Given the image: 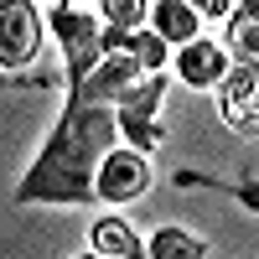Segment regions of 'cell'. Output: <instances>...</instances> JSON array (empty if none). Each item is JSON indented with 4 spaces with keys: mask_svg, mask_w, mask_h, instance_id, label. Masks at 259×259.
Here are the masks:
<instances>
[{
    "mask_svg": "<svg viewBox=\"0 0 259 259\" xmlns=\"http://www.w3.org/2000/svg\"><path fill=\"white\" fill-rule=\"evenodd\" d=\"M47 36L36 0H0V68H31Z\"/></svg>",
    "mask_w": 259,
    "mask_h": 259,
    "instance_id": "3",
    "label": "cell"
},
{
    "mask_svg": "<svg viewBox=\"0 0 259 259\" xmlns=\"http://www.w3.org/2000/svg\"><path fill=\"white\" fill-rule=\"evenodd\" d=\"M223 68H228L223 47H218V41H207L202 31L177 47V78H182V83H192V89H212V83L223 78Z\"/></svg>",
    "mask_w": 259,
    "mask_h": 259,
    "instance_id": "6",
    "label": "cell"
},
{
    "mask_svg": "<svg viewBox=\"0 0 259 259\" xmlns=\"http://www.w3.org/2000/svg\"><path fill=\"white\" fill-rule=\"evenodd\" d=\"M228 41H233V52H239V62H254L259 57V16L254 11H228Z\"/></svg>",
    "mask_w": 259,
    "mask_h": 259,
    "instance_id": "12",
    "label": "cell"
},
{
    "mask_svg": "<svg viewBox=\"0 0 259 259\" xmlns=\"http://www.w3.org/2000/svg\"><path fill=\"white\" fill-rule=\"evenodd\" d=\"M145 6L150 0H99V11H104V21L109 26H145Z\"/></svg>",
    "mask_w": 259,
    "mask_h": 259,
    "instance_id": "13",
    "label": "cell"
},
{
    "mask_svg": "<svg viewBox=\"0 0 259 259\" xmlns=\"http://www.w3.org/2000/svg\"><path fill=\"white\" fill-rule=\"evenodd\" d=\"M145 68L130 52H99L89 73L73 78L68 109H62L52 140L16 187V202H83L94 192V166L109 145H119L114 99L135 83Z\"/></svg>",
    "mask_w": 259,
    "mask_h": 259,
    "instance_id": "1",
    "label": "cell"
},
{
    "mask_svg": "<svg viewBox=\"0 0 259 259\" xmlns=\"http://www.w3.org/2000/svg\"><path fill=\"white\" fill-rule=\"evenodd\" d=\"M150 187V161L135 145H109L94 166V197L99 202H130Z\"/></svg>",
    "mask_w": 259,
    "mask_h": 259,
    "instance_id": "4",
    "label": "cell"
},
{
    "mask_svg": "<svg viewBox=\"0 0 259 259\" xmlns=\"http://www.w3.org/2000/svg\"><path fill=\"white\" fill-rule=\"evenodd\" d=\"M223 99V119L228 130H239V135H254L259 130V109H254V99H259V73H254V62H239V68H223V78L212 83Z\"/></svg>",
    "mask_w": 259,
    "mask_h": 259,
    "instance_id": "5",
    "label": "cell"
},
{
    "mask_svg": "<svg viewBox=\"0 0 259 259\" xmlns=\"http://www.w3.org/2000/svg\"><path fill=\"white\" fill-rule=\"evenodd\" d=\"M192 11H197V16H228L233 0H192Z\"/></svg>",
    "mask_w": 259,
    "mask_h": 259,
    "instance_id": "14",
    "label": "cell"
},
{
    "mask_svg": "<svg viewBox=\"0 0 259 259\" xmlns=\"http://www.w3.org/2000/svg\"><path fill=\"white\" fill-rule=\"evenodd\" d=\"M161 104H166V78H161V73H140V78L114 99V119H119L124 145L156 150V145L166 140V130H161Z\"/></svg>",
    "mask_w": 259,
    "mask_h": 259,
    "instance_id": "2",
    "label": "cell"
},
{
    "mask_svg": "<svg viewBox=\"0 0 259 259\" xmlns=\"http://www.w3.org/2000/svg\"><path fill=\"white\" fill-rule=\"evenodd\" d=\"M78 6H83V0H78Z\"/></svg>",
    "mask_w": 259,
    "mask_h": 259,
    "instance_id": "16",
    "label": "cell"
},
{
    "mask_svg": "<svg viewBox=\"0 0 259 259\" xmlns=\"http://www.w3.org/2000/svg\"><path fill=\"white\" fill-rule=\"evenodd\" d=\"M89 244L104 259H135L140 254V239H135V228H130L124 218H99L94 233H89Z\"/></svg>",
    "mask_w": 259,
    "mask_h": 259,
    "instance_id": "8",
    "label": "cell"
},
{
    "mask_svg": "<svg viewBox=\"0 0 259 259\" xmlns=\"http://www.w3.org/2000/svg\"><path fill=\"white\" fill-rule=\"evenodd\" d=\"M124 52L135 57L145 73H166V57H171V47H166L150 26H130V31H124Z\"/></svg>",
    "mask_w": 259,
    "mask_h": 259,
    "instance_id": "10",
    "label": "cell"
},
{
    "mask_svg": "<svg viewBox=\"0 0 259 259\" xmlns=\"http://www.w3.org/2000/svg\"><path fill=\"white\" fill-rule=\"evenodd\" d=\"M239 6H244V11H259V0H239Z\"/></svg>",
    "mask_w": 259,
    "mask_h": 259,
    "instance_id": "15",
    "label": "cell"
},
{
    "mask_svg": "<svg viewBox=\"0 0 259 259\" xmlns=\"http://www.w3.org/2000/svg\"><path fill=\"white\" fill-rule=\"evenodd\" d=\"M145 21H150V31H156L166 47H182V41H192L202 31V16L192 11V0H150Z\"/></svg>",
    "mask_w": 259,
    "mask_h": 259,
    "instance_id": "7",
    "label": "cell"
},
{
    "mask_svg": "<svg viewBox=\"0 0 259 259\" xmlns=\"http://www.w3.org/2000/svg\"><path fill=\"white\" fill-rule=\"evenodd\" d=\"M47 31H52L57 41H83V36H94V31H99V21L83 11V6H52Z\"/></svg>",
    "mask_w": 259,
    "mask_h": 259,
    "instance_id": "11",
    "label": "cell"
},
{
    "mask_svg": "<svg viewBox=\"0 0 259 259\" xmlns=\"http://www.w3.org/2000/svg\"><path fill=\"white\" fill-rule=\"evenodd\" d=\"M140 254H150V259H202L207 244L197 239V233H187V228H156L140 244Z\"/></svg>",
    "mask_w": 259,
    "mask_h": 259,
    "instance_id": "9",
    "label": "cell"
}]
</instances>
